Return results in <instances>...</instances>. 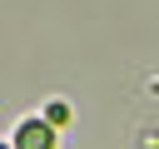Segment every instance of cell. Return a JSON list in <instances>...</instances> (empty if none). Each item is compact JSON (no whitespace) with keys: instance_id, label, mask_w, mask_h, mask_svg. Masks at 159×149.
Returning a JSON list of instances; mask_svg holds the SVG:
<instances>
[{"instance_id":"6da1fadb","label":"cell","mask_w":159,"mask_h":149,"mask_svg":"<svg viewBox=\"0 0 159 149\" xmlns=\"http://www.w3.org/2000/svg\"><path fill=\"white\" fill-rule=\"evenodd\" d=\"M15 149H55V129L45 119H25L15 134Z\"/></svg>"},{"instance_id":"7a4b0ae2","label":"cell","mask_w":159,"mask_h":149,"mask_svg":"<svg viewBox=\"0 0 159 149\" xmlns=\"http://www.w3.org/2000/svg\"><path fill=\"white\" fill-rule=\"evenodd\" d=\"M45 124H50V129L70 124V109H65V104H50V109H45Z\"/></svg>"},{"instance_id":"3957f363","label":"cell","mask_w":159,"mask_h":149,"mask_svg":"<svg viewBox=\"0 0 159 149\" xmlns=\"http://www.w3.org/2000/svg\"><path fill=\"white\" fill-rule=\"evenodd\" d=\"M0 149H5V144H0Z\"/></svg>"}]
</instances>
